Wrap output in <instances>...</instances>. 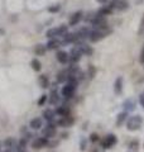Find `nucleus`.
<instances>
[{
  "label": "nucleus",
  "instance_id": "nucleus-1",
  "mask_svg": "<svg viewBox=\"0 0 144 152\" xmlns=\"http://www.w3.org/2000/svg\"><path fill=\"white\" fill-rule=\"evenodd\" d=\"M111 33V29L109 27H103V28H95L94 31H91L90 33V41L91 42H99L104 39L106 36H109Z\"/></svg>",
  "mask_w": 144,
  "mask_h": 152
},
{
  "label": "nucleus",
  "instance_id": "nucleus-2",
  "mask_svg": "<svg viewBox=\"0 0 144 152\" xmlns=\"http://www.w3.org/2000/svg\"><path fill=\"white\" fill-rule=\"evenodd\" d=\"M142 124H143V118L140 115H133L127 119V129L130 132H135L140 129Z\"/></svg>",
  "mask_w": 144,
  "mask_h": 152
},
{
  "label": "nucleus",
  "instance_id": "nucleus-3",
  "mask_svg": "<svg viewBox=\"0 0 144 152\" xmlns=\"http://www.w3.org/2000/svg\"><path fill=\"white\" fill-rule=\"evenodd\" d=\"M67 33V27L66 26H61L58 28H51V29H48L46 36L48 38H55L57 36H63Z\"/></svg>",
  "mask_w": 144,
  "mask_h": 152
},
{
  "label": "nucleus",
  "instance_id": "nucleus-4",
  "mask_svg": "<svg viewBox=\"0 0 144 152\" xmlns=\"http://www.w3.org/2000/svg\"><path fill=\"white\" fill-rule=\"evenodd\" d=\"M116 142H118L116 136L113 134V133H110V134H108L101 141V146L104 147V148H111V147H114L115 145H116Z\"/></svg>",
  "mask_w": 144,
  "mask_h": 152
},
{
  "label": "nucleus",
  "instance_id": "nucleus-5",
  "mask_svg": "<svg viewBox=\"0 0 144 152\" xmlns=\"http://www.w3.org/2000/svg\"><path fill=\"white\" fill-rule=\"evenodd\" d=\"M57 133V128H56V124L55 123L49 122L48 124L46 126V128L43 129V136L47 137V138H53Z\"/></svg>",
  "mask_w": 144,
  "mask_h": 152
},
{
  "label": "nucleus",
  "instance_id": "nucleus-6",
  "mask_svg": "<svg viewBox=\"0 0 144 152\" xmlns=\"http://www.w3.org/2000/svg\"><path fill=\"white\" fill-rule=\"evenodd\" d=\"M111 8L113 9H116V10H127V9L129 8V4L127 0H113L111 1Z\"/></svg>",
  "mask_w": 144,
  "mask_h": 152
},
{
  "label": "nucleus",
  "instance_id": "nucleus-7",
  "mask_svg": "<svg viewBox=\"0 0 144 152\" xmlns=\"http://www.w3.org/2000/svg\"><path fill=\"white\" fill-rule=\"evenodd\" d=\"M68 56H70V61H71V62L76 64V62H79V61H80L81 56H82V52H81V50L77 46H76V47H73V48L71 50V53Z\"/></svg>",
  "mask_w": 144,
  "mask_h": 152
},
{
  "label": "nucleus",
  "instance_id": "nucleus-8",
  "mask_svg": "<svg viewBox=\"0 0 144 152\" xmlns=\"http://www.w3.org/2000/svg\"><path fill=\"white\" fill-rule=\"evenodd\" d=\"M75 90H76V86L75 85H71L67 83L63 88H62V95H63L65 98H72L73 96V94H75Z\"/></svg>",
  "mask_w": 144,
  "mask_h": 152
},
{
  "label": "nucleus",
  "instance_id": "nucleus-9",
  "mask_svg": "<svg viewBox=\"0 0 144 152\" xmlns=\"http://www.w3.org/2000/svg\"><path fill=\"white\" fill-rule=\"evenodd\" d=\"M48 145V138L47 137H39V138H36L32 142V147L36 150H41L43 147H46Z\"/></svg>",
  "mask_w": 144,
  "mask_h": 152
},
{
  "label": "nucleus",
  "instance_id": "nucleus-10",
  "mask_svg": "<svg viewBox=\"0 0 144 152\" xmlns=\"http://www.w3.org/2000/svg\"><path fill=\"white\" fill-rule=\"evenodd\" d=\"M75 123V118L73 117H71L70 114L68 115H65V117H62L61 119L57 122V124L61 126V127H71L72 124Z\"/></svg>",
  "mask_w": 144,
  "mask_h": 152
},
{
  "label": "nucleus",
  "instance_id": "nucleus-11",
  "mask_svg": "<svg viewBox=\"0 0 144 152\" xmlns=\"http://www.w3.org/2000/svg\"><path fill=\"white\" fill-rule=\"evenodd\" d=\"M56 57H57V61L61 62V64H67L68 62V60H70L68 53L65 52V51H58L57 52V55H56Z\"/></svg>",
  "mask_w": 144,
  "mask_h": 152
},
{
  "label": "nucleus",
  "instance_id": "nucleus-12",
  "mask_svg": "<svg viewBox=\"0 0 144 152\" xmlns=\"http://www.w3.org/2000/svg\"><path fill=\"white\" fill-rule=\"evenodd\" d=\"M114 91H115V94H116V95L121 94V91H123V77H121V76H119V77L115 80Z\"/></svg>",
  "mask_w": 144,
  "mask_h": 152
},
{
  "label": "nucleus",
  "instance_id": "nucleus-13",
  "mask_svg": "<svg viewBox=\"0 0 144 152\" xmlns=\"http://www.w3.org/2000/svg\"><path fill=\"white\" fill-rule=\"evenodd\" d=\"M82 19V13L81 12H76L72 14V17L70 18V26H76L77 23Z\"/></svg>",
  "mask_w": 144,
  "mask_h": 152
},
{
  "label": "nucleus",
  "instance_id": "nucleus-14",
  "mask_svg": "<svg viewBox=\"0 0 144 152\" xmlns=\"http://www.w3.org/2000/svg\"><path fill=\"white\" fill-rule=\"evenodd\" d=\"M77 47L81 50V52H82V55H87V56H91L92 55V48H91L90 46L85 45V43H77Z\"/></svg>",
  "mask_w": 144,
  "mask_h": 152
},
{
  "label": "nucleus",
  "instance_id": "nucleus-15",
  "mask_svg": "<svg viewBox=\"0 0 144 152\" xmlns=\"http://www.w3.org/2000/svg\"><path fill=\"white\" fill-rule=\"evenodd\" d=\"M123 107L125 109V112H133L134 109H135V102H134L133 99H128V100L124 102Z\"/></svg>",
  "mask_w": 144,
  "mask_h": 152
},
{
  "label": "nucleus",
  "instance_id": "nucleus-16",
  "mask_svg": "<svg viewBox=\"0 0 144 152\" xmlns=\"http://www.w3.org/2000/svg\"><path fill=\"white\" fill-rule=\"evenodd\" d=\"M29 127L32 128V129H34V131L41 129V128H42V119H41V118H34V119H32Z\"/></svg>",
  "mask_w": 144,
  "mask_h": 152
},
{
  "label": "nucleus",
  "instance_id": "nucleus-17",
  "mask_svg": "<svg viewBox=\"0 0 144 152\" xmlns=\"http://www.w3.org/2000/svg\"><path fill=\"white\" fill-rule=\"evenodd\" d=\"M55 114H56V112L51 110V109H46V110L43 112V118H44L47 122H53V119H55Z\"/></svg>",
  "mask_w": 144,
  "mask_h": 152
},
{
  "label": "nucleus",
  "instance_id": "nucleus-18",
  "mask_svg": "<svg viewBox=\"0 0 144 152\" xmlns=\"http://www.w3.org/2000/svg\"><path fill=\"white\" fill-rule=\"evenodd\" d=\"M67 79H68V71L67 70H62L57 75V81L58 83H65L67 81Z\"/></svg>",
  "mask_w": 144,
  "mask_h": 152
},
{
  "label": "nucleus",
  "instance_id": "nucleus-19",
  "mask_svg": "<svg viewBox=\"0 0 144 152\" xmlns=\"http://www.w3.org/2000/svg\"><path fill=\"white\" fill-rule=\"evenodd\" d=\"M56 114H58L61 117H65V115H68L70 114V108L66 107V105H62V107H58L56 109Z\"/></svg>",
  "mask_w": 144,
  "mask_h": 152
},
{
  "label": "nucleus",
  "instance_id": "nucleus-20",
  "mask_svg": "<svg viewBox=\"0 0 144 152\" xmlns=\"http://www.w3.org/2000/svg\"><path fill=\"white\" fill-rule=\"evenodd\" d=\"M139 150V142L137 140H133L129 142V145H128V151L129 152H138Z\"/></svg>",
  "mask_w": 144,
  "mask_h": 152
},
{
  "label": "nucleus",
  "instance_id": "nucleus-21",
  "mask_svg": "<svg viewBox=\"0 0 144 152\" xmlns=\"http://www.w3.org/2000/svg\"><path fill=\"white\" fill-rule=\"evenodd\" d=\"M38 83H39L41 88H43V89H46V88L49 86V80H48V77L46 75H41L39 79H38Z\"/></svg>",
  "mask_w": 144,
  "mask_h": 152
},
{
  "label": "nucleus",
  "instance_id": "nucleus-22",
  "mask_svg": "<svg viewBox=\"0 0 144 152\" xmlns=\"http://www.w3.org/2000/svg\"><path fill=\"white\" fill-rule=\"evenodd\" d=\"M60 46H61V42L58 39H51L47 43V48L48 50H57Z\"/></svg>",
  "mask_w": 144,
  "mask_h": 152
},
{
  "label": "nucleus",
  "instance_id": "nucleus-23",
  "mask_svg": "<svg viewBox=\"0 0 144 152\" xmlns=\"http://www.w3.org/2000/svg\"><path fill=\"white\" fill-rule=\"evenodd\" d=\"M46 50H47L46 46H43V45H37V46L34 47V53H36L37 56H44Z\"/></svg>",
  "mask_w": 144,
  "mask_h": 152
},
{
  "label": "nucleus",
  "instance_id": "nucleus-24",
  "mask_svg": "<svg viewBox=\"0 0 144 152\" xmlns=\"http://www.w3.org/2000/svg\"><path fill=\"white\" fill-rule=\"evenodd\" d=\"M127 118H128V113H127V112L120 113L119 115H118V118H116V126H118V127H120L124 122L127 121Z\"/></svg>",
  "mask_w": 144,
  "mask_h": 152
},
{
  "label": "nucleus",
  "instance_id": "nucleus-25",
  "mask_svg": "<svg viewBox=\"0 0 144 152\" xmlns=\"http://www.w3.org/2000/svg\"><path fill=\"white\" fill-rule=\"evenodd\" d=\"M111 13H113V8H111V5L104 7V8H101V9H100V10L97 12V14H100V15H103V17L109 15V14H111Z\"/></svg>",
  "mask_w": 144,
  "mask_h": 152
},
{
  "label": "nucleus",
  "instance_id": "nucleus-26",
  "mask_svg": "<svg viewBox=\"0 0 144 152\" xmlns=\"http://www.w3.org/2000/svg\"><path fill=\"white\" fill-rule=\"evenodd\" d=\"M31 66H32V69L34 70V71H41V69H42V65H41V62L38 61L37 58H33L32 60V62H31Z\"/></svg>",
  "mask_w": 144,
  "mask_h": 152
},
{
  "label": "nucleus",
  "instance_id": "nucleus-27",
  "mask_svg": "<svg viewBox=\"0 0 144 152\" xmlns=\"http://www.w3.org/2000/svg\"><path fill=\"white\" fill-rule=\"evenodd\" d=\"M58 100H60L58 94H57L56 90H53V91L51 93V95H49V103L51 104H57V103H58Z\"/></svg>",
  "mask_w": 144,
  "mask_h": 152
},
{
  "label": "nucleus",
  "instance_id": "nucleus-28",
  "mask_svg": "<svg viewBox=\"0 0 144 152\" xmlns=\"http://www.w3.org/2000/svg\"><path fill=\"white\" fill-rule=\"evenodd\" d=\"M15 140L12 138V137H9V138H7L5 141H4V145H5L7 147H9V148H13V147H15Z\"/></svg>",
  "mask_w": 144,
  "mask_h": 152
},
{
  "label": "nucleus",
  "instance_id": "nucleus-29",
  "mask_svg": "<svg viewBox=\"0 0 144 152\" xmlns=\"http://www.w3.org/2000/svg\"><path fill=\"white\" fill-rule=\"evenodd\" d=\"M48 100V96L46 94H43V95H41V98H39V100H38V105H44V103Z\"/></svg>",
  "mask_w": 144,
  "mask_h": 152
},
{
  "label": "nucleus",
  "instance_id": "nucleus-30",
  "mask_svg": "<svg viewBox=\"0 0 144 152\" xmlns=\"http://www.w3.org/2000/svg\"><path fill=\"white\" fill-rule=\"evenodd\" d=\"M96 74V69L94 67V66H89V71H87V75H89V77L90 79H92L94 76Z\"/></svg>",
  "mask_w": 144,
  "mask_h": 152
},
{
  "label": "nucleus",
  "instance_id": "nucleus-31",
  "mask_svg": "<svg viewBox=\"0 0 144 152\" xmlns=\"http://www.w3.org/2000/svg\"><path fill=\"white\" fill-rule=\"evenodd\" d=\"M61 9V5L60 4H56V5H53V7H49L48 8V10H49L51 13H57Z\"/></svg>",
  "mask_w": 144,
  "mask_h": 152
},
{
  "label": "nucleus",
  "instance_id": "nucleus-32",
  "mask_svg": "<svg viewBox=\"0 0 144 152\" xmlns=\"http://www.w3.org/2000/svg\"><path fill=\"white\" fill-rule=\"evenodd\" d=\"M90 141L91 142H99L100 141V137H99V134H96V133H91V136H90Z\"/></svg>",
  "mask_w": 144,
  "mask_h": 152
},
{
  "label": "nucleus",
  "instance_id": "nucleus-33",
  "mask_svg": "<svg viewBox=\"0 0 144 152\" xmlns=\"http://www.w3.org/2000/svg\"><path fill=\"white\" fill-rule=\"evenodd\" d=\"M27 142H28V140H27V138H24V137H23V138H22L20 141H19V147H20L22 150H24V147L27 146Z\"/></svg>",
  "mask_w": 144,
  "mask_h": 152
},
{
  "label": "nucleus",
  "instance_id": "nucleus-34",
  "mask_svg": "<svg viewBox=\"0 0 144 152\" xmlns=\"http://www.w3.org/2000/svg\"><path fill=\"white\" fill-rule=\"evenodd\" d=\"M139 61H140L142 64H144V47H143V50L140 52V56H139Z\"/></svg>",
  "mask_w": 144,
  "mask_h": 152
},
{
  "label": "nucleus",
  "instance_id": "nucleus-35",
  "mask_svg": "<svg viewBox=\"0 0 144 152\" xmlns=\"http://www.w3.org/2000/svg\"><path fill=\"white\" fill-rule=\"evenodd\" d=\"M139 103H140V105L144 108V95H140V96H139Z\"/></svg>",
  "mask_w": 144,
  "mask_h": 152
},
{
  "label": "nucleus",
  "instance_id": "nucleus-36",
  "mask_svg": "<svg viewBox=\"0 0 144 152\" xmlns=\"http://www.w3.org/2000/svg\"><path fill=\"white\" fill-rule=\"evenodd\" d=\"M80 148L82 150V151L86 148V141H85V140H82V141H81V147H80Z\"/></svg>",
  "mask_w": 144,
  "mask_h": 152
},
{
  "label": "nucleus",
  "instance_id": "nucleus-37",
  "mask_svg": "<svg viewBox=\"0 0 144 152\" xmlns=\"http://www.w3.org/2000/svg\"><path fill=\"white\" fill-rule=\"evenodd\" d=\"M144 29V18H143V20H142V24H140V29H139V33H142Z\"/></svg>",
  "mask_w": 144,
  "mask_h": 152
},
{
  "label": "nucleus",
  "instance_id": "nucleus-38",
  "mask_svg": "<svg viewBox=\"0 0 144 152\" xmlns=\"http://www.w3.org/2000/svg\"><path fill=\"white\" fill-rule=\"evenodd\" d=\"M90 152H99V150H97V148H96V147H92V148H91V150H90Z\"/></svg>",
  "mask_w": 144,
  "mask_h": 152
},
{
  "label": "nucleus",
  "instance_id": "nucleus-39",
  "mask_svg": "<svg viewBox=\"0 0 144 152\" xmlns=\"http://www.w3.org/2000/svg\"><path fill=\"white\" fill-rule=\"evenodd\" d=\"M4 33H5V31H4V29H0V36L4 34Z\"/></svg>",
  "mask_w": 144,
  "mask_h": 152
},
{
  "label": "nucleus",
  "instance_id": "nucleus-40",
  "mask_svg": "<svg viewBox=\"0 0 144 152\" xmlns=\"http://www.w3.org/2000/svg\"><path fill=\"white\" fill-rule=\"evenodd\" d=\"M97 1H99V3H106L108 0H97Z\"/></svg>",
  "mask_w": 144,
  "mask_h": 152
},
{
  "label": "nucleus",
  "instance_id": "nucleus-41",
  "mask_svg": "<svg viewBox=\"0 0 144 152\" xmlns=\"http://www.w3.org/2000/svg\"><path fill=\"white\" fill-rule=\"evenodd\" d=\"M19 152H25V151H24V150H20V151H19Z\"/></svg>",
  "mask_w": 144,
  "mask_h": 152
},
{
  "label": "nucleus",
  "instance_id": "nucleus-42",
  "mask_svg": "<svg viewBox=\"0 0 144 152\" xmlns=\"http://www.w3.org/2000/svg\"><path fill=\"white\" fill-rule=\"evenodd\" d=\"M5 152H10V151H5Z\"/></svg>",
  "mask_w": 144,
  "mask_h": 152
}]
</instances>
